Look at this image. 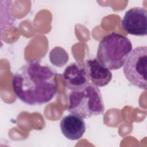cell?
Listing matches in <instances>:
<instances>
[{
	"mask_svg": "<svg viewBox=\"0 0 147 147\" xmlns=\"http://www.w3.org/2000/svg\"><path fill=\"white\" fill-rule=\"evenodd\" d=\"M121 26L128 34L144 36L147 34V12L145 8L134 7L125 14Z\"/></svg>",
	"mask_w": 147,
	"mask_h": 147,
	"instance_id": "cell-5",
	"label": "cell"
},
{
	"mask_svg": "<svg viewBox=\"0 0 147 147\" xmlns=\"http://www.w3.org/2000/svg\"><path fill=\"white\" fill-rule=\"evenodd\" d=\"M131 41L126 36L115 32L105 36L97 50L98 60L110 70L121 68L132 51Z\"/></svg>",
	"mask_w": 147,
	"mask_h": 147,
	"instance_id": "cell-2",
	"label": "cell"
},
{
	"mask_svg": "<svg viewBox=\"0 0 147 147\" xmlns=\"http://www.w3.org/2000/svg\"><path fill=\"white\" fill-rule=\"evenodd\" d=\"M51 62L55 66L63 67L68 60V55L66 51L61 47L54 48L49 53Z\"/></svg>",
	"mask_w": 147,
	"mask_h": 147,
	"instance_id": "cell-9",
	"label": "cell"
},
{
	"mask_svg": "<svg viewBox=\"0 0 147 147\" xmlns=\"http://www.w3.org/2000/svg\"><path fill=\"white\" fill-rule=\"evenodd\" d=\"M64 86L69 90L80 89L89 83L86 66L80 63H72L65 68L62 75Z\"/></svg>",
	"mask_w": 147,
	"mask_h": 147,
	"instance_id": "cell-6",
	"label": "cell"
},
{
	"mask_svg": "<svg viewBox=\"0 0 147 147\" xmlns=\"http://www.w3.org/2000/svg\"><path fill=\"white\" fill-rule=\"evenodd\" d=\"M57 73L38 60L30 61L13 75V90L24 103L33 106L51 101L57 90Z\"/></svg>",
	"mask_w": 147,
	"mask_h": 147,
	"instance_id": "cell-1",
	"label": "cell"
},
{
	"mask_svg": "<svg viewBox=\"0 0 147 147\" xmlns=\"http://www.w3.org/2000/svg\"><path fill=\"white\" fill-rule=\"evenodd\" d=\"M67 110L82 118H89L103 113L105 106L99 88L92 83L72 90L68 96Z\"/></svg>",
	"mask_w": 147,
	"mask_h": 147,
	"instance_id": "cell-3",
	"label": "cell"
},
{
	"mask_svg": "<svg viewBox=\"0 0 147 147\" xmlns=\"http://www.w3.org/2000/svg\"><path fill=\"white\" fill-rule=\"evenodd\" d=\"M60 126L63 134L72 141L80 139L86 131V123L82 117L70 114L61 120Z\"/></svg>",
	"mask_w": 147,
	"mask_h": 147,
	"instance_id": "cell-7",
	"label": "cell"
},
{
	"mask_svg": "<svg viewBox=\"0 0 147 147\" xmlns=\"http://www.w3.org/2000/svg\"><path fill=\"white\" fill-rule=\"evenodd\" d=\"M86 67L90 80L98 87L107 85L112 79L111 70L101 64L97 59L87 60Z\"/></svg>",
	"mask_w": 147,
	"mask_h": 147,
	"instance_id": "cell-8",
	"label": "cell"
},
{
	"mask_svg": "<svg viewBox=\"0 0 147 147\" xmlns=\"http://www.w3.org/2000/svg\"><path fill=\"white\" fill-rule=\"evenodd\" d=\"M123 72L126 79L134 86L146 90L147 47L146 45L134 48L128 56Z\"/></svg>",
	"mask_w": 147,
	"mask_h": 147,
	"instance_id": "cell-4",
	"label": "cell"
}]
</instances>
